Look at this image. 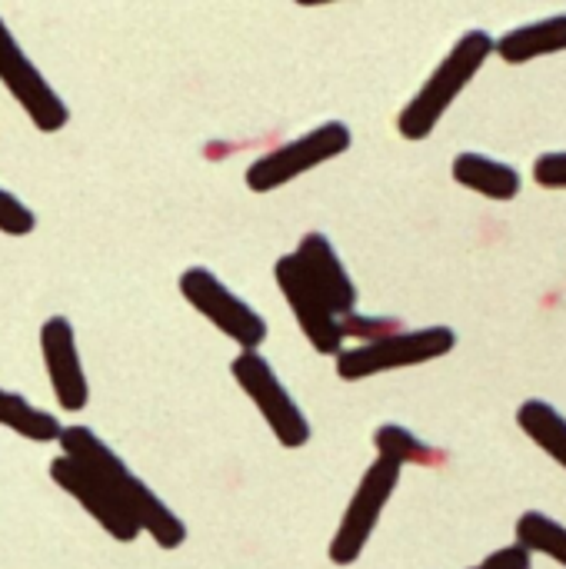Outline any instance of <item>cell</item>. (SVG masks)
<instances>
[{
    "label": "cell",
    "instance_id": "1",
    "mask_svg": "<svg viewBox=\"0 0 566 569\" xmlns=\"http://www.w3.org/2000/svg\"><path fill=\"white\" fill-rule=\"evenodd\" d=\"M57 443H60L63 457H70L73 463H80L110 493V500L127 513V520L140 533H147L160 550H177V547L187 543L183 520L93 430L77 427V423L73 427H63V433H60Z\"/></svg>",
    "mask_w": 566,
    "mask_h": 569
},
{
    "label": "cell",
    "instance_id": "2",
    "mask_svg": "<svg viewBox=\"0 0 566 569\" xmlns=\"http://www.w3.org/2000/svg\"><path fill=\"white\" fill-rule=\"evenodd\" d=\"M494 57V37L487 30H467L450 53L434 67V73L424 80V87L410 97V103L397 117V133L404 140H427L444 113L454 107V100L470 87V80L484 70V63Z\"/></svg>",
    "mask_w": 566,
    "mask_h": 569
},
{
    "label": "cell",
    "instance_id": "3",
    "mask_svg": "<svg viewBox=\"0 0 566 569\" xmlns=\"http://www.w3.org/2000/svg\"><path fill=\"white\" fill-rule=\"evenodd\" d=\"M457 333L450 327H420V330H394L384 337H374L360 347H344L337 353V377L344 383H360L377 373L420 367L430 360H440L454 353Z\"/></svg>",
    "mask_w": 566,
    "mask_h": 569
},
{
    "label": "cell",
    "instance_id": "4",
    "mask_svg": "<svg viewBox=\"0 0 566 569\" xmlns=\"http://www.w3.org/2000/svg\"><path fill=\"white\" fill-rule=\"evenodd\" d=\"M354 143V133L344 120H324L314 130H307L304 137H294L280 147H274L270 153L257 157L244 180L254 193H270L280 190L294 180H300L304 173L324 167L327 160H337L340 153H347Z\"/></svg>",
    "mask_w": 566,
    "mask_h": 569
},
{
    "label": "cell",
    "instance_id": "5",
    "mask_svg": "<svg viewBox=\"0 0 566 569\" xmlns=\"http://www.w3.org/2000/svg\"><path fill=\"white\" fill-rule=\"evenodd\" d=\"M230 377L244 390V397L257 407L270 433L284 450H300L310 443V420L300 410V403L290 397L277 370L260 350H240L230 360Z\"/></svg>",
    "mask_w": 566,
    "mask_h": 569
},
{
    "label": "cell",
    "instance_id": "6",
    "mask_svg": "<svg viewBox=\"0 0 566 569\" xmlns=\"http://www.w3.org/2000/svg\"><path fill=\"white\" fill-rule=\"evenodd\" d=\"M400 477H404V467L394 460H380V457L364 470V477L337 523V533L327 547V557L334 567H354L364 557L387 503L394 500V493L400 487Z\"/></svg>",
    "mask_w": 566,
    "mask_h": 569
},
{
    "label": "cell",
    "instance_id": "7",
    "mask_svg": "<svg viewBox=\"0 0 566 569\" xmlns=\"http://www.w3.org/2000/svg\"><path fill=\"white\" fill-rule=\"evenodd\" d=\"M180 297L210 323L217 327L227 340H234L240 350H257L267 340V323L264 317L237 297L214 270L207 267H190L177 280Z\"/></svg>",
    "mask_w": 566,
    "mask_h": 569
},
{
    "label": "cell",
    "instance_id": "8",
    "mask_svg": "<svg viewBox=\"0 0 566 569\" xmlns=\"http://www.w3.org/2000/svg\"><path fill=\"white\" fill-rule=\"evenodd\" d=\"M0 83L10 90V97L20 103V110L30 117V123L40 133H57L70 123L67 100L50 87V80L23 53L20 40L10 33L3 17H0Z\"/></svg>",
    "mask_w": 566,
    "mask_h": 569
},
{
    "label": "cell",
    "instance_id": "9",
    "mask_svg": "<svg viewBox=\"0 0 566 569\" xmlns=\"http://www.w3.org/2000/svg\"><path fill=\"white\" fill-rule=\"evenodd\" d=\"M274 280L297 320V327L304 330L307 343L320 353V357H337L347 343V330L344 320L330 310V303L320 297V290L307 280V273L300 270L294 253H284L274 263Z\"/></svg>",
    "mask_w": 566,
    "mask_h": 569
},
{
    "label": "cell",
    "instance_id": "10",
    "mask_svg": "<svg viewBox=\"0 0 566 569\" xmlns=\"http://www.w3.org/2000/svg\"><path fill=\"white\" fill-rule=\"evenodd\" d=\"M40 357L50 380V390L57 397V407L63 413H80L90 403V383L83 373L77 330L67 317H47L40 327Z\"/></svg>",
    "mask_w": 566,
    "mask_h": 569
},
{
    "label": "cell",
    "instance_id": "11",
    "mask_svg": "<svg viewBox=\"0 0 566 569\" xmlns=\"http://www.w3.org/2000/svg\"><path fill=\"white\" fill-rule=\"evenodd\" d=\"M50 480L107 533V537H113L117 543H133L137 537H140V530L127 520V513L110 500V493L80 467V463H73L70 457H57V460H50Z\"/></svg>",
    "mask_w": 566,
    "mask_h": 569
},
{
    "label": "cell",
    "instance_id": "12",
    "mask_svg": "<svg viewBox=\"0 0 566 569\" xmlns=\"http://www.w3.org/2000/svg\"><path fill=\"white\" fill-rule=\"evenodd\" d=\"M294 257H297L300 270L307 273V280L320 290V297L330 303V310L340 320H347V317L357 313V283L347 273V267H344L337 247L327 240V233L310 230L300 240V247L294 250Z\"/></svg>",
    "mask_w": 566,
    "mask_h": 569
},
{
    "label": "cell",
    "instance_id": "13",
    "mask_svg": "<svg viewBox=\"0 0 566 569\" xmlns=\"http://www.w3.org/2000/svg\"><path fill=\"white\" fill-rule=\"evenodd\" d=\"M454 180L464 187V190H474L487 200H514L520 193V173L517 167L504 163V160H494L480 150H464L454 157V167H450Z\"/></svg>",
    "mask_w": 566,
    "mask_h": 569
},
{
    "label": "cell",
    "instance_id": "14",
    "mask_svg": "<svg viewBox=\"0 0 566 569\" xmlns=\"http://www.w3.org/2000/svg\"><path fill=\"white\" fill-rule=\"evenodd\" d=\"M566 50V13L557 17H540L534 23L514 27L504 37L494 40V53L507 63H530L550 53Z\"/></svg>",
    "mask_w": 566,
    "mask_h": 569
},
{
    "label": "cell",
    "instance_id": "15",
    "mask_svg": "<svg viewBox=\"0 0 566 569\" xmlns=\"http://www.w3.org/2000/svg\"><path fill=\"white\" fill-rule=\"evenodd\" d=\"M0 427H7L10 433L30 440V443H57L63 427L53 413L33 407L27 397L3 390L0 387Z\"/></svg>",
    "mask_w": 566,
    "mask_h": 569
},
{
    "label": "cell",
    "instance_id": "16",
    "mask_svg": "<svg viewBox=\"0 0 566 569\" xmlns=\"http://www.w3.org/2000/svg\"><path fill=\"white\" fill-rule=\"evenodd\" d=\"M517 427L566 470V417L547 400H524L517 407Z\"/></svg>",
    "mask_w": 566,
    "mask_h": 569
},
{
    "label": "cell",
    "instance_id": "17",
    "mask_svg": "<svg viewBox=\"0 0 566 569\" xmlns=\"http://www.w3.org/2000/svg\"><path fill=\"white\" fill-rule=\"evenodd\" d=\"M514 537L527 553H544L566 569V527L560 520H554L540 510H527L517 520Z\"/></svg>",
    "mask_w": 566,
    "mask_h": 569
},
{
    "label": "cell",
    "instance_id": "18",
    "mask_svg": "<svg viewBox=\"0 0 566 569\" xmlns=\"http://www.w3.org/2000/svg\"><path fill=\"white\" fill-rule=\"evenodd\" d=\"M374 447H377V457H380V460H394V463H400V467H407V463H437V460H440V453H437L430 443H424L417 433H410V430L400 427V423H384V427H377Z\"/></svg>",
    "mask_w": 566,
    "mask_h": 569
},
{
    "label": "cell",
    "instance_id": "19",
    "mask_svg": "<svg viewBox=\"0 0 566 569\" xmlns=\"http://www.w3.org/2000/svg\"><path fill=\"white\" fill-rule=\"evenodd\" d=\"M33 227H37L33 210L17 193H10V190L0 187V233H7V237H27V233H33Z\"/></svg>",
    "mask_w": 566,
    "mask_h": 569
},
{
    "label": "cell",
    "instance_id": "20",
    "mask_svg": "<svg viewBox=\"0 0 566 569\" xmlns=\"http://www.w3.org/2000/svg\"><path fill=\"white\" fill-rule=\"evenodd\" d=\"M534 180L544 190H566V150H547L534 160Z\"/></svg>",
    "mask_w": 566,
    "mask_h": 569
},
{
    "label": "cell",
    "instance_id": "21",
    "mask_svg": "<svg viewBox=\"0 0 566 569\" xmlns=\"http://www.w3.org/2000/svg\"><path fill=\"white\" fill-rule=\"evenodd\" d=\"M477 569H534V553H527L520 543H510L504 550H494Z\"/></svg>",
    "mask_w": 566,
    "mask_h": 569
},
{
    "label": "cell",
    "instance_id": "22",
    "mask_svg": "<svg viewBox=\"0 0 566 569\" xmlns=\"http://www.w3.org/2000/svg\"><path fill=\"white\" fill-rule=\"evenodd\" d=\"M470 569H477V567H470Z\"/></svg>",
    "mask_w": 566,
    "mask_h": 569
}]
</instances>
